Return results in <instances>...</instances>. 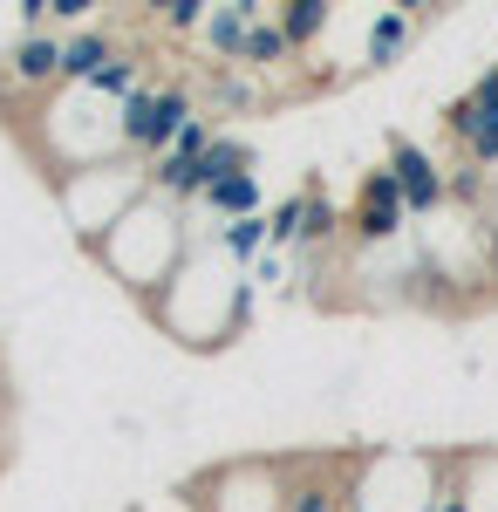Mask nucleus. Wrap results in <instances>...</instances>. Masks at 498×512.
Instances as JSON below:
<instances>
[{"label": "nucleus", "mask_w": 498, "mask_h": 512, "mask_svg": "<svg viewBox=\"0 0 498 512\" xmlns=\"http://www.w3.org/2000/svg\"><path fill=\"white\" fill-rule=\"evenodd\" d=\"M144 192H151V178H144V164H130V158L55 178V198H62V212H69V226H76L82 246H96V239L110 233V226H116V219H123V212H130Z\"/></svg>", "instance_id": "1"}, {"label": "nucleus", "mask_w": 498, "mask_h": 512, "mask_svg": "<svg viewBox=\"0 0 498 512\" xmlns=\"http://www.w3.org/2000/svg\"><path fill=\"white\" fill-rule=\"evenodd\" d=\"M198 117L192 89L185 82H151L137 103H123V158L130 164H151L171 151V137Z\"/></svg>", "instance_id": "2"}, {"label": "nucleus", "mask_w": 498, "mask_h": 512, "mask_svg": "<svg viewBox=\"0 0 498 512\" xmlns=\"http://www.w3.org/2000/svg\"><path fill=\"white\" fill-rule=\"evenodd\" d=\"M403 219H410V205H403V185H396V171H369L362 178V205H355V239H369V246H383V239L403 233Z\"/></svg>", "instance_id": "3"}, {"label": "nucleus", "mask_w": 498, "mask_h": 512, "mask_svg": "<svg viewBox=\"0 0 498 512\" xmlns=\"http://www.w3.org/2000/svg\"><path fill=\"white\" fill-rule=\"evenodd\" d=\"M273 14L267 0H219L212 14H205V28H198V48L205 55H219L226 69H239V55H246V35H253V21Z\"/></svg>", "instance_id": "4"}, {"label": "nucleus", "mask_w": 498, "mask_h": 512, "mask_svg": "<svg viewBox=\"0 0 498 512\" xmlns=\"http://www.w3.org/2000/svg\"><path fill=\"white\" fill-rule=\"evenodd\" d=\"M389 171H396V185H403V205H410V212H437V205H444V171H437V158H430L423 144L389 137Z\"/></svg>", "instance_id": "5"}, {"label": "nucleus", "mask_w": 498, "mask_h": 512, "mask_svg": "<svg viewBox=\"0 0 498 512\" xmlns=\"http://www.w3.org/2000/svg\"><path fill=\"white\" fill-rule=\"evenodd\" d=\"M116 55H123V41L110 28H76L69 48H62V89H96Z\"/></svg>", "instance_id": "6"}, {"label": "nucleus", "mask_w": 498, "mask_h": 512, "mask_svg": "<svg viewBox=\"0 0 498 512\" xmlns=\"http://www.w3.org/2000/svg\"><path fill=\"white\" fill-rule=\"evenodd\" d=\"M198 205H205V212H212L219 226L260 219V178H253V171H239V178H219V185H212V192L198 198Z\"/></svg>", "instance_id": "7"}, {"label": "nucleus", "mask_w": 498, "mask_h": 512, "mask_svg": "<svg viewBox=\"0 0 498 512\" xmlns=\"http://www.w3.org/2000/svg\"><path fill=\"white\" fill-rule=\"evenodd\" d=\"M294 62V41L280 35V21L260 14L253 21V35H246V55H239V69H253V76H273V69H287Z\"/></svg>", "instance_id": "8"}, {"label": "nucleus", "mask_w": 498, "mask_h": 512, "mask_svg": "<svg viewBox=\"0 0 498 512\" xmlns=\"http://www.w3.org/2000/svg\"><path fill=\"white\" fill-rule=\"evenodd\" d=\"M410 35H417V14H410V7H383V14L369 21V62L389 69V62L410 48Z\"/></svg>", "instance_id": "9"}, {"label": "nucleus", "mask_w": 498, "mask_h": 512, "mask_svg": "<svg viewBox=\"0 0 498 512\" xmlns=\"http://www.w3.org/2000/svg\"><path fill=\"white\" fill-rule=\"evenodd\" d=\"M219 253H226L232 267H260L273 253V239H267V212L260 219H239V226H219Z\"/></svg>", "instance_id": "10"}, {"label": "nucleus", "mask_w": 498, "mask_h": 512, "mask_svg": "<svg viewBox=\"0 0 498 512\" xmlns=\"http://www.w3.org/2000/svg\"><path fill=\"white\" fill-rule=\"evenodd\" d=\"M239 171H253V144H246V137H232V130H219V137H212V151L198 158V178H205V192H212L219 178H239Z\"/></svg>", "instance_id": "11"}, {"label": "nucleus", "mask_w": 498, "mask_h": 512, "mask_svg": "<svg viewBox=\"0 0 498 512\" xmlns=\"http://www.w3.org/2000/svg\"><path fill=\"white\" fill-rule=\"evenodd\" d=\"M273 21H280V35L294 41V55H301L307 41L328 28V7H321V0H287V7H273Z\"/></svg>", "instance_id": "12"}, {"label": "nucleus", "mask_w": 498, "mask_h": 512, "mask_svg": "<svg viewBox=\"0 0 498 512\" xmlns=\"http://www.w3.org/2000/svg\"><path fill=\"white\" fill-rule=\"evenodd\" d=\"M205 14H212L205 0H157L144 21H151L157 35H198V28H205Z\"/></svg>", "instance_id": "13"}, {"label": "nucleus", "mask_w": 498, "mask_h": 512, "mask_svg": "<svg viewBox=\"0 0 498 512\" xmlns=\"http://www.w3.org/2000/svg\"><path fill=\"white\" fill-rule=\"evenodd\" d=\"M301 226H307V192L280 198V205L267 212V239H273V253H287V246H301Z\"/></svg>", "instance_id": "14"}, {"label": "nucleus", "mask_w": 498, "mask_h": 512, "mask_svg": "<svg viewBox=\"0 0 498 512\" xmlns=\"http://www.w3.org/2000/svg\"><path fill=\"white\" fill-rule=\"evenodd\" d=\"M287 512H348V499H335L321 478H294L287 485Z\"/></svg>", "instance_id": "15"}, {"label": "nucleus", "mask_w": 498, "mask_h": 512, "mask_svg": "<svg viewBox=\"0 0 498 512\" xmlns=\"http://www.w3.org/2000/svg\"><path fill=\"white\" fill-rule=\"evenodd\" d=\"M335 226H342V219H335V205H328L321 192H307V226H301V246H321V239H335Z\"/></svg>", "instance_id": "16"}, {"label": "nucleus", "mask_w": 498, "mask_h": 512, "mask_svg": "<svg viewBox=\"0 0 498 512\" xmlns=\"http://www.w3.org/2000/svg\"><path fill=\"white\" fill-rule=\"evenodd\" d=\"M430 512H471V506H464V492H437V506H430Z\"/></svg>", "instance_id": "17"}]
</instances>
